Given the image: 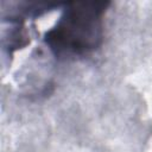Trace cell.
<instances>
[{
    "label": "cell",
    "mask_w": 152,
    "mask_h": 152,
    "mask_svg": "<svg viewBox=\"0 0 152 152\" xmlns=\"http://www.w3.org/2000/svg\"><path fill=\"white\" fill-rule=\"evenodd\" d=\"M108 1H80L65 5L58 21L44 34V43L56 58L84 57L103 39V15Z\"/></svg>",
    "instance_id": "obj_1"
}]
</instances>
